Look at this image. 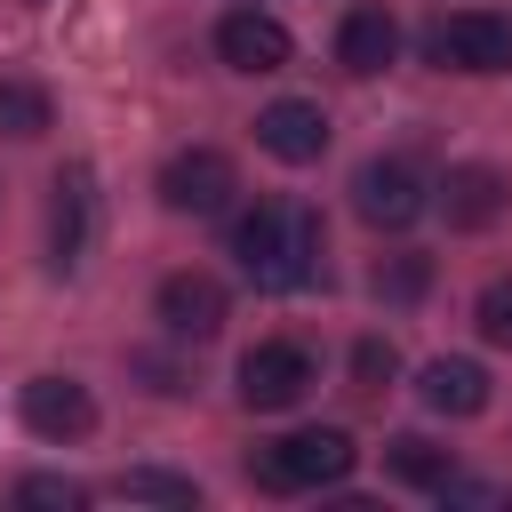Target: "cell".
<instances>
[{"mask_svg":"<svg viewBox=\"0 0 512 512\" xmlns=\"http://www.w3.org/2000/svg\"><path fill=\"white\" fill-rule=\"evenodd\" d=\"M352 208H360L376 232H408V224L432 208V192H424V176H416L408 160H368V168L352 176Z\"/></svg>","mask_w":512,"mask_h":512,"instance_id":"cell-7","label":"cell"},{"mask_svg":"<svg viewBox=\"0 0 512 512\" xmlns=\"http://www.w3.org/2000/svg\"><path fill=\"white\" fill-rule=\"evenodd\" d=\"M392 56H400V24H392V8H352V16L336 24V64H344V72L368 80V72H384Z\"/></svg>","mask_w":512,"mask_h":512,"instance_id":"cell-13","label":"cell"},{"mask_svg":"<svg viewBox=\"0 0 512 512\" xmlns=\"http://www.w3.org/2000/svg\"><path fill=\"white\" fill-rule=\"evenodd\" d=\"M384 472H392V480H408V488H440V480L456 472V456H448V448H432L424 432H400V440H384Z\"/></svg>","mask_w":512,"mask_h":512,"instance_id":"cell-15","label":"cell"},{"mask_svg":"<svg viewBox=\"0 0 512 512\" xmlns=\"http://www.w3.org/2000/svg\"><path fill=\"white\" fill-rule=\"evenodd\" d=\"M120 496H144V504H200V488H192V480H176V472H152V464L120 472Z\"/></svg>","mask_w":512,"mask_h":512,"instance_id":"cell-19","label":"cell"},{"mask_svg":"<svg viewBox=\"0 0 512 512\" xmlns=\"http://www.w3.org/2000/svg\"><path fill=\"white\" fill-rule=\"evenodd\" d=\"M232 192H240V176H232V160H224L216 144H184V152L160 168V208H168V216H224Z\"/></svg>","mask_w":512,"mask_h":512,"instance_id":"cell-4","label":"cell"},{"mask_svg":"<svg viewBox=\"0 0 512 512\" xmlns=\"http://www.w3.org/2000/svg\"><path fill=\"white\" fill-rule=\"evenodd\" d=\"M216 56H224L232 72L264 80V72H288L296 40H288V24L264 16V8H224V16H216Z\"/></svg>","mask_w":512,"mask_h":512,"instance_id":"cell-6","label":"cell"},{"mask_svg":"<svg viewBox=\"0 0 512 512\" xmlns=\"http://www.w3.org/2000/svg\"><path fill=\"white\" fill-rule=\"evenodd\" d=\"M432 496H440V504H504V488H488V480H464V472H448Z\"/></svg>","mask_w":512,"mask_h":512,"instance_id":"cell-21","label":"cell"},{"mask_svg":"<svg viewBox=\"0 0 512 512\" xmlns=\"http://www.w3.org/2000/svg\"><path fill=\"white\" fill-rule=\"evenodd\" d=\"M232 256L240 272L264 288V296H296L312 288L320 272V216L304 200H256L240 224H232Z\"/></svg>","mask_w":512,"mask_h":512,"instance_id":"cell-1","label":"cell"},{"mask_svg":"<svg viewBox=\"0 0 512 512\" xmlns=\"http://www.w3.org/2000/svg\"><path fill=\"white\" fill-rule=\"evenodd\" d=\"M440 208H448L456 232H480V224H496V216L512 208V184H504L488 160H464V168L440 176Z\"/></svg>","mask_w":512,"mask_h":512,"instance_id":"cell-12","label":"cell"},{"mask_svg":"<svg viewBox=\"0 0 512 512\" xmlns=\"http://www.w3.org/2000/svg\"><path fill=\"white\" fill-rule=\"evenodd\" d=\"M472 320H480V336H488L496 352H512V280H488L480 304H472Z\"/></svg>","mask_w":512,"mask_h":512,"instance_id":"cell-20","label":"cell"},{"mask_svg":"<svg viewBox=\"0 0 512 512\" xmlns=\"http://www.w3.org/2000/svg\"><path fill=\"white\" fill-rule=\"evenodd\" d=\"M256 144H264L272 160H288V168H312V160L328 152V112H320L312 96H280V104L256 112Z\"/></svg>","mask_w":512,"mask_h":512,"instance_id":"cell-9","label":"cell"},{"mask_svg":"<svg viewBox=\"0 0 512 512\" xmlns=\"http://www.w3.org/2000/svg\"><path fill=\"white\" fill-rule=\"evenodd\" d=\"M88 232H96V176L72 160V168L56 176V200H48V264H56V272H80Z\"/></svg>","mask_w":512,"mask_h":512,"instance_id":"cell-8","label":"cell"},{"mask_svg":"<svg viewBox=\"0 0 512 512\" xmlns=\"http://www.w3.org/2000/svg\"><path fill=\"white\" fill-rule=\"evenodd\" d=\"M16 504L24 512H80L88 488L80 480H56V472H32V480H16Z\"/></svg>","mask_w":512,"mask_h":512,"instance_id":"cell-18","label":"cell"},{"mask_svg":"<svg viewBox=\"0 0 512 512\" xmlns=\"http://www.w3.org/2000/svg\"><path fill=\"white\" fill-rule=\"evenodd\" d=\"M0 136H48V96L32 80H0Z\"/></svg>","mask_w":512,"mask_h":512,"instance_id":"cell-16","label":"cell"},{"mask_svg":"<svg viewBox=\"0 0 512 512\" xmlns=\"http://www.w3.org/2000/svg\"><path fill=\"white\" fill-rule=\"evenodd\" d=\"M352 376H360V384H384V376H392V344H360V352H352Z\"/></svg>","mask_w":512,"mask_h":512,"instance_id":"cell-22","label":"cell"},{"mask_svg":"<svg viewBox=\"0 0 512 512\" xmlns=\"http://www.w3.org/2000/svg\"><path fill=\"white\" fill-rule=\"evenodd\" d=\"M152 312H160V328L168 336H184V344H208L216 328H224V288L208 280V272H168L160 280V296H152Z\"/></svg>","mask_w":512,"mask_h":512,"instance_id":"cell-10","label":"cell"},{"mask_svg":"<svg viewBox=\"0 0 512 512\" xmlns=\"http://www.w3.org/2000/svg\"><path fill=\"white\" fill-rule=\"evenodd\" d=\"M416 392H424V408H432V416H480V408H488V368L448 352V360H424Z\"/></svg>","mask_w":512,"mask_h":512,"instance_id":"cell-14","label":"cell"},{"mask_svg":"<svg viewBox=\"0 0 512 512\" xmlns=\"http://www.w3.org/2000/svg\"><path fill=\"white\" fill-rule=\"evenodd\" d=\"M432 64L448 72H512V16L504 8H456L432 24Z\"/></svg>","mask_w":512,"mask_h":512,"instance_id":"cell-3","label":"cell"},{"mask_svg":"<svg viewBox=\"0 0 512 512\" xmlns=\"http://www.w3.org/2000/svg\"><path fill=\"white\" fill-rule=\"evenodd\" d=\"M352 440L336 432V424H312V432H288V440H264L256 456H248V480L264 488V496H312V488H336L344 472H352Z\"/></svg>","mask_w":512,"mask_h":512,"instance_id":"cell-2","label":"cell"},{"mask_svg":"<svg viewBox=\"0 0 512 512\" xmlns=\"http://www.w3.org/2000/svg\"><path fill=\"white\" fill-rule=\"evenodd\" d=\"M16 408H24V424H32L40 440H88V432H96V400H88V384H72V376H32V384L16 392Z\"/></svg>","mask_w":512,"mask_h":512,"instance_id":"cell-11","label":"cell"},{"mask_svg":"<svg viewBox=\"0 0 512 512\" xmlns=\"http://www.w3.org/2000/svg\"><path fill=\"white\" fill-rule=\"evenodd\" d=\"M424 280H432V264H424V256H384V264L368 272V288H376L384 304H416V296H424Z\"/></svg>","mask_w":512,"mask_h":512,"instance_id":"cell-17","label":"cell"},{"mask_svg":"<svg viewBox=\"0 0 512 512\" xmlns=\"http://www.w3.org/2000/svg\"><path fill=\"white\" fill-rule=\"evenodd\" d=\"M312 384H320V368H312L304 344H256V352H240V400H248L256 416L296 408Z\"/></svg>","mask_w":512,"mask_h":512,"instance_id":"cell-5","label":"cell"}]
</instances>
